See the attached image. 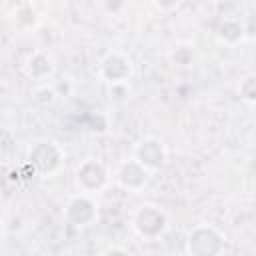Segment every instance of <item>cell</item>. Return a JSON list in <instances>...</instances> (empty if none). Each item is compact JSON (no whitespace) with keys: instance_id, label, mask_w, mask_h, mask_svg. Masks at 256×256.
Masks as SVG:
<instances>
[{"instance_id":"cell-1","label":"cell","mask_w":256,"mask_h":256,"mask_svg":"<svg viewBox=\"0 0 256 256\" xmlns=\"http://www.w3.org/2000/svg\"><path fill=\"white\" fill-rule=\"evenodd\" d=\"M226 236L212 224H198L188 232L186 254L188 256H224Z\"/></svg>"},{"instance_id":"cell-2","label":"cell","mask_w":256,"mask_h":256,"mask_svg":"<svg viewBox=\"0 0 256 256\" xmlns=\"http://www.w3.org/2000/svg\"><path fill=\"white\" fill-rule=\"evenodd\" d=\"M28 162L32 172L40 176H52L62 168L64 152L52 140H36L28 150Z\"/></svg>"},{"instance_id":"cell-3","label":"cell","mask_w":256,"mask_h":256,"mask_svg":"<svg viewBox=\"0 0 256 256\" xmlns=\"http://www.w3.org/2000/svg\"><path fill=\"white\" fill-rule=\"evenodd\" d=\"M168 218L154 204H142L132 216V228L142 240H156L166 230Z\"/></svg>"},{"instance_id":"cell-4","label":"cell","mask_w":256,"mask_h":256,"mask_svg":"<svg viewBox=\"0 0 256 256\" xmlns=\"http://www.w3.org/2000/svg\"><path fill=\"white\" fill-rule=\"evenodd\" d=\"M108 170L102 166V162L94 160V158H86L78 170H76V186L80 190V194H94L106 188L108 184Z\"/></svg>"},{"instance_id":"cell-5","label":"cell","mask_w":256,"mask_h":256,"mask_svg":"<svg viewBox=\"0 0 256 256\" xmlns=\"http://www.w3.org/2000/svg\"><path fill=\"white\" fill-rule=\"evenodd\" d=\"M148 174L160 170L166 164V148L160 138L156 136H146L134 146V156H132Z\"/></svg>"},{"instance_id":"cell-6","label":"cell","mask_w":256,"mask_h":256,"mask_svg":"<svg viewBox=\"0 0 256 256\" xmlns=\"http://www.w3.org/2000/svg\"><path fill=\"white\" fill-rule=\"evenodd\" d=\"M134 72V66H132V60L118 52V50H112L108 52L102 60H100V76L112 86V84H126L130 80Z\"/></svg>"},{"instance_id":"cell-7","label":"cell","mask_w":256,"mask_h":256,"mask_svg":"<svg viewBox=\"0 0 256 256\" xmlns=\"http://www.w3.org/2000/svg\"><path fill=\"white\" fill-rule=\"evenodd\" d=\"M66 220L72 224V226H90L96 218H98V210H96V204L90 196L86 194H76L68 200L66 204Z\"/></svg>"},{"instance_id":"cell-8","label":"cell","mask_w":256,"mask_h":256,"mask_svg":"<svg viewBox=\"0 0 256 256\" xmlns=\"http://www.w3.org/2000/svg\"><path fill=\"white\" fill-rule=\"evenodd\" d=\"M148 172L132 158L118 166L116 170V184L128 192H140L148 182Z\"/></svg>"},{"instance_id":"cell-9","label":"cell","mask_w":256,"mask_h":256,"mask_svg":"<svg viewBox=\"0 0 256 256\" xmlns=\"http://www.w3.org/2000/svg\"><path fill=\"white\" fill-rule=\"evenodd\" d=\"M24 72L34 82H44L54 74V62L46 52H34L24 64Z\"/></svg>"},{"instance_id":"cell-10","label":"cell","mask_w":256,"mask_h":256,"mask_svg":"<svg viewBox=\"0 0 256 256\" xmlns=\"http://www.w3.org/2000/svg\"><path fill=\"white\" fill-rule=\"evenodd\" d=\"M216 36H218V40H220L222 44H226V46H236V44H240V42L244 40L246 28H244V24H242L240 20L224 18V20L218 24V28H216Z\"/></svg>"},{"instance_id":"cell-11","label":"cell","mask_w":256,"mask_h":256,"mask_svg":"<svg viewBox=\"0 0 256 256\" xmlns=\"http://www.w3.org/2000/svg\"><path fill=\"white\" fill-rule=\"evenodd\" d=\"M238 92H240V98L246 102V104H254L256 102V76L254 74H248L240 80L238 84Z\"/></svg>"},{"instance_id":"cell-12","label":"cell","mask_w":256,"mask_h":256,"mask_svg":"<svg viewBox=\"0 0 256 256\" xmlns=\"http://www.w3.org/2000/svg\"><path fill=\"white\" fill-rule=\"evenodd\" d=\"M170 58H172V62L178 64V66H188V64H192V60H194V50H192L190 46H178L176 50H172Z\"/></svg>"},{"instance_id":"cell-13","label":"cell","mask_w":256,"mask_h":256,"mask_svg":"<svg viewBox=\"0 0 256 256\" xmlns=\"http://www.w3.org/2000/svg\"><path fill=\"white\" fill-rule=\"evenodd\" d=\"M100 256H130V252H126L124 248H118V246H114V248H108V250H104Z\"/></svg>"},{"instance_id":"cell-14","label":"cell","mask_w":256,"mask_h":256,"mask_svg":"<svg viewBox=\"0 0 256 256\" xmlns=\"http://www.w3.org/2000/svg\"><path fill=\"white\" fill-rule=\"evenodd\" d=\"M4 238V224H2V220H0V240Z\"/></svg>"}]
</instances>
